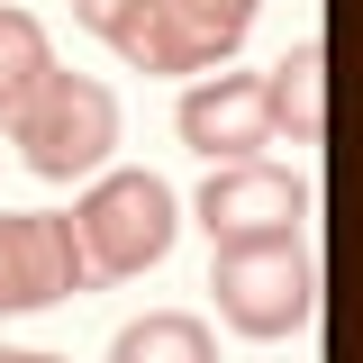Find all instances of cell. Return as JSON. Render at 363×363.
I'll list each match as a JSON object with an SVG mask.
<instances>
[{
    "mask_svg": "<svg viewBox=\"0 0 363 363\" xmlns=\"http://www.w3.org/2000/svg\"><path fill=\"white\" fill-rule=\"evenodd\" d=\"M173 128L191 155H209V164H236V155H255L272 145V100H264V73H200V82L182 91Z\"/></svg>",
    "mask_w": 363,
    "mask_h": 363,
    "instance_id": "8992f818",
    "label": "cell"
},
{
    "mask_svg": "<svg viewBox=\"0 0 363 363\" xmlns=\"http://www.w3.org/2000/svg\"><path fill=\"white\" fill-rule=\"evenodd\" d=\"M109 363H218V345H209V327L191 309H145V318L118 327Z\"/></svg>",
    "mask_w": 363,
    "mask_h": 363,
    "instance_id": "ba28073f",
    "label": "cell"
},
{
    "mask_svg": "<svg viewBox=\"0 0 363 363\" xmlns=\"http://www.w3.org/2000/svg\"><path fill=\"white\" fill-rule=\"evenodd\" d=\"M209 291H218V318L236 336H300L318 318V264L300 255V236H264V245H218L209 264Z\"/></svg>",
    "mask_w": 363,
    "mask_h": 363,
    "instance_id": "3957f363",
    "label": "cell"
},
{
    "mask_svg": "<svg viewBox=\"0 0 363 363\" xmlns=\"http://www.w3.org/2000/svg\"><path fill=\"white\" fill-rule=\"evenodd\" d=\"M136 9H145V0H73V18H82L91 37H118V28H128Z\"/></svg>",
    "mask_w": 363,
    "mask_h": 363,
    "instance_id": "8fae6325",
    "label": "cell"
},
{
    "mask_svg": "<svg viewBox=\"0 0 363 363\" xmlns=\"http://www.w3.org/2000/svg\"><path fill=\"white\" fill-rule=\"evenodd\" d=\"M164 9L182 18V37L200 45V73H209V64H227V55L245 45V28H255L264 0H164Z\"/></svg>",
    "mask_w": 363,
    "mask_h": 363,
    "instance_id": "30bf717a",
    "label": "cell"
},
{
    "mask_svg": "<svg viewBox=\"0 0 363 363\" xmlns=\"http://www.w3.org/2000/svg\"><path fill=\"white\" fill-rule=\"evenodd\" d=\"M191 209L209 227V245H264V236H300L309 182H291L281 164H264V155H236V164H209V182H200Z\"/></svg>",
    "mask_w": 363,
    "mask_h": 363,
    "instance_id": "5b68a950",
    "label": "cell"
},
{
    "mask_svg": "<svg viewBox=\"0 0 363 363\" xmlns=\"http://www.w3.org/2000/svg\"><path fill=\"white\" fill-rule=\"evenodd\" d=\"M0 363H64V354H18V345H0Z\"/></svg>",
    "mask_w": 363,
    "mask_h": 363,
    "instance_id": "7c38bea8",
    "label": "cell"
},
{
    "mask_svg": "<svg viewBox=\"0 0 363 363\" xmlns=\"http://www.w3.org/2000/svg\"><path fill=\"white\" fill-rule=\"evenodd\" d=\"M73 236H82V255L100 281H128V272H155L164 255H173L182 236V200L164 173H91L82 209H73Z\"/></svg>",
    "mask_w": 363,
    "mask_h": 363,
    "instance_id": "7a4b0ae2",
    "label": "cell"
},
{
    "mask_svg": "<svg viewBox=\"0 0 363 363\" xmlns=\"http://www.w3.org/2000/svg\"><path fill=\"white\" fill-rule=\"evenodd\" d=\"M264 100H272V128H291V145H318L327 136V45L300 37L264 73Z\"/></svg>",
    "mask_w": 363,
    "mask_h": 363,
    "instance_id": "52a82bcc",
    "label": "cell"
},
{
    "mask_svg": "<svg viewBox=\"0 0 363 363\" xmlns=\"http://www.w3.org/2000/svg\"><path fill=\"white\" fill-rule=\"evenodd\" d=\"M9 145H18V164L37 182H91L109 164V145H118V91L55 64L28 91V109L9 118Z\"/></svg>",
    "mask_w": 363,
    "mask_h": 363,
    "instance_id": "6da1fadb",
    "label": "cell"
},
{
    "mask_svg": "<svg viewBox=\"0 0 363 363\" xmlns=\"http://www.w3.org/2000/svg\"><path fill=\"white\" fill-rule=\"evenodd\" d=\"M55 73V45H45V28L28 18V9H0V128L28 109V91Z\"/></svg>",
    "mask_w": 363,
    "mask_h": 363,
    "instance_id": "9c48e42d",
    "label": "cell"
},
{
    "mask_svg": "<svg viewBox=\"0 0 363 363\" xmlns=\"http://www.w3.org/2000/svg\"><path fill=\"white\" fill-rule=\"evenodd\" d=\"M100 272H91L82 236L64 209H0V318H28V309H55V300H73L91 291Z\"/></svg>",
    "mask_w": 363,
    "mask_h": 363,
    "instance_id": "277c9868",
    "label": "cell"
}]
</instances>
